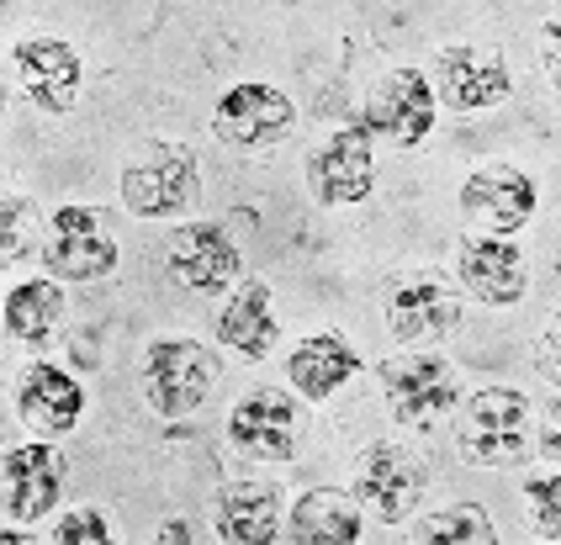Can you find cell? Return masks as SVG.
Wrapping results in <instances>:
<instances>
[{
    "mask_svg": "<svg viewBox=\"0 0 561 545\" xmlns=\"http://www.w3.org/2000/svg\"><path fill=\"white\" fill-rule=\"evenodd\" d=\"M456 445L471 466H519L530 455V397L514 386H482L456 403Z\"/></svg>",
    "mask_w": 561,
    "mask_h": 545,
    "instance_id": "obj_1",
    "label": "cell"
},
{
    "mask_svg": "<svg viewBox=\"0 0 561 545\" xmlns=\"http://www.w3.org/2000/svg\"><path fill=\"white\" fill-rule=\"evenodd\" d=\"M202 196V164L186 143H144L123 164V207L133 218H175Z\"/></svg>",
    "mask_w": 561,
    "mask_h": 545,
    "instance_id": "obj_2",
    "label": "cell"
},
{
    "mask_svg": "<svg viewBox=\"0 0 561 545\" xmlns=\"http://www.w3.org/2000/svg\"><path fill=\"white\" fill-rule=\"evenodd\" d=\"M424 487H430V472L408 445H366L350 472L355 503L371 509L381 524H403L413 503L424 498Z\"/></svg>",
    "mask_w": 561,
    "mask_h": 545,
    "instance_id": "obj_3",
    "label": "cell"
},
{
    "mask_svg": "<svg viewBox=\"0 0 561 545\" xmlns=\"http://www.w3.org/2000/svg\"><path fill=\"white\" fill-rule=\"evenodd\" d=\"M381 392H387L392 418L408 424V429H430L461 403V382H456L450 360H439V355L381 360Z\"/></svg>",
    "mask_w": 561,
    "mask_h": 545,
    "instance_id": "obj_4",
    "label": "cell"
},
{
    "mask_svg": "<svg viewBox=\"0 0 561 545\" xmlns=\"http://www.w3.org/2000/svg\"><path fill=\"white\" fill-rule=\"evenodd\" d=\"M218 382V360L196 339H154L144 350V397L164 418H181L202 408V397Z\"/></svg>",
    "mask_w": 561,
    "mask_h": 545,
    "instance_id": "obj_5",
    "label": "cell"
},
{
    "mask_svg": "<svg viewBox=\"0 0 561 545\" xmlns=\"http://www.w3.org/2000/svg\"><path fill=\"white\" fill-rule=\"evenodd\" d=\"M43 265L54 281H101L117 270V239L106 233L101 212L91 207H59L48 223Z\"/></svg>",
    "mask_w": 561,
    "mask_h": 545,
    "instance_id": "obj_6",
    "label": "cell"
},
{
    "mask_svg": "<svg viewBox=\"0 0 561 545\" xmlns=\"http://www.w3.org/2000/svg\"><path fill=\"white\" fill-rule=\"evenodd\" d=\"M291 128H297V106L276 85H254V80L222 91L218 112H213V132L239 154H260V149L280 143Z\"/></svg>",
    "mask_w": 561,
    "mask_h": 545,
    "instance_id": "obj_7",
    "label": "cell"
},
{
    "mask_svg": "<svg viewBox=\"0 0 561 545\" xmlns=\"http://www.w3.org/2000/svg\"><path fill=\"white\" fill-rule=\"evenodd\" d=\"M435 128V85L424 69H392L366 96V132L392 138L398 149H419Z\"/></svg>",
    "mask_w": 561,
    "mask_h": 545,
    "instance_id": "obj_8",
    "label": "cell"
},
{
    "mask_svg": "<svg viewBox=\"0 0 561 545\" xmlns=\"http://www.w3.org/2000/svg\"><path fill=\"white\" fill-rule=\"evenodd\" d=\"M508 65L488 43H445L435 54V91L456 112H488L508 96Z\"/></svg>",
    "mask_w": 561,
    "mask_h": 545,
    "instance_id": "obj_9",
    "label": "cell"
},
{
    "mask_svg": "<svg viewBox=\"0 0 561 545\" xmlns=\"http://www.w3.org/2000/svg\"><path fill=\"white\" fill-rule=\"evenodd\" d=\"M11 69H16V91L37 106V112H54L64 117L75 101H80V54L59 43V37H27L11 48Z\"/></svg>",
    "mask_w": 561,
    "mask_h": 545,
    "instance_id": "obj_10",
    "label": "cell"
},
{
    "mask_svg": "<svg viewBox=\"0 0 561 545\" xmlns=\"http://www.w3.org/2000/svg\"><path fill=\"white\" fill-rule=\"evenodd\" d=\"M228 440L250 461H291L297 455V403L280 386H260L233 403L228 414Z\"/></svg>",
    "mask_w": 561,
    "mask_h": 545,
    "instance_id": "obj_11",
    "label": "cell"
},
{
    "mask_svg": "<svg viewBox=\"0 0 561 545\" xmlns=\"http://www.w3.org/2000/svg\"><path fill=\"white\" fill-rule=\"evenodd\" d=\"M456 276H461V287H467L477 302H488V308H508V302H519L525 287H530V265L519 255V244H514V239H499V233H471V239H461Z\"/></svg>",
    "mask_w": 561,
    "mask_h": 545,
    "instance_id": "obj_12",
    "label": "cell"
},
{
    "mask_svg": "<svg viewBox=\"0 0 561 545\" xmlns=\"http://www.w3.org/2000/svg\"><path fill=\"white\" fill-rule=\"evenodd\" d=\"M5 519L16 524H32L59 503L64 492V450L59 445H11L5 450Z\"/></svg>",
    "mask_w": 561,
    "mask_h": 545,
    "instance_id": "obj_13",
    "label": "cell"
},
{
    "mask_svg": "<svg viewBox=\"0 0 561 545\" xmlns=\"http://www.w3.org/2000/svg\"><path fill=\"white\" fill-rule=\"evenodd\" d=\"M308 181L323 207H355V201H366L371 196V132L340 128L308 160Z\"/></svg>",
    "mask_w": 561,
    "mask_h": 545,
    "instance_id": "obj_14",
    "label": "cell"
},
{
    "mask_svg": "<svg viewBox=\"0 0 561 545\" xmlns=\"http://www.w3.org/2000/svg\"><path fill=\"white\" fill-rule=\"evenodd\" d=\"M461 212L488 233H519L535 218V181L508 170V164H488L461 186Z\"/></svg>",
    "mask_w": 561,
    "mask_h": 545,
    "instance_id": "obj_15",
    "label": "cell"
},
{
    "mask_svg": "<svg viewBox=\"0 0 561 545\" xmlns=\"http://www.w3.org/2000/svg\"><path fill=\"white\" fill-rule=\"evenodd\" d=\"M461 323V297L445 287L439 276H408L387 302V328L398 345H419V339H445Z\"/></svg>",
    "mask_w": 561,
    "mask_h": 545,
    "instance_id": "obj_16",
    "label": "cell"
},
{
    "mask_svg": "<svg viewBox=\"0 0 561 545\" xmlns=\"http://www.w3.org/2000/svg\"><path fill=\"white\" fill-rule=\"evenodd\" d=\"M16 414H22L27 429L59 440V434H69V429L80 424V414H85V392H80V382H75L69 371L37 360V366L22 371V382H16Z\"/></svg>",
    "mask_w": 561,
    "mask_h": 545,
    "instance_id": "obj_17",
    "label": "cell"
},
{
    "mask_svg": "<svg viewBox=\"0 0 561 545\" xmlns=\"http://www.w3.org/2000/svg\"><path fill=\"white\" fill-rule=\"evenodd\" d=\"M170 270H175L191 291L218 297L222 287H233V281L244 276V255H239V244H233L218 223H191V228H181V239H175V250H170Z\"/></svg>",
    "mask_w": 561,
    "mask_h": 545,
    "instance_id": "obj_18",
    "label": "cell"
},
{
    "mask_svg": "<svg viewBox=\"0 0 561 545\" xmlns=\"http://www.w3.org/2000/svg\"><path fill=\"white\" fill-rule=\"evenodd\" d=\"M280 535L297 541V545H355L360 541L355 492H334V487H312V492H302Z\"/></svg>",
    "mask_w": 561,
    "mask_h": 545,
    "instance_id": "obj_19",
    "label": "cell"
},
{
    "mask_svg": "<svg viewBox=\"0 0 561 545\" xmlns=\"http://www.w3.org/2000/svg\"><path fill=\"white\" fill-rule=\"evenodd\" d=\"M213 524H218V541L233 545H260L280 535V487H260V482H233L213 509Z\"/></svg>",
    "mask_w": 561,
    "mask_h": 545,
    "instance_id": "obj_20",
    "label": "cell"
},
{
    "mask_svg": "<svg viewBox=\"0 0 561 545\" xmlns=\"http://www.w3.org/2000/svg\"><path fill=\"white\" fill-rule=\"evenodd\" d=\"M280 323L271 318V287L265 281H244L233 291V302L222 308L218 318V345L222 350H239L244 360H265L276 350Z\"/></svg>",
    "mask_w": 561,
    "mask_h": 545,
    "instance_id": "obj_21",
    "label": "cell"
},
{
    "mask_svg": "<svg viewBox=\"0 0 561 545\" xmlns=\"http://www.w3.org/2000/svg\"><path fill=\"white\" fill-rule=\"evenodd\" d=\"M355 371H360V355L350 350L340 334H312V339H302V345L291 350V360H286V376H291V386H297L308 403L334 397Z\"/></svg>",
    "mask_w": 561,
    "mask_h": 545,
    "instance_id": "obj_22",
    "label": "cell"
},
{
    "mask_svg": "<svg viewBox=\"0 0 561 545\" xmlns=\"http://www.w3.org/2000/svg\"><path fill=\"white\" fill-rule=\"evenodd\" d=\"M5 334L16 345H48L64 323V291L59 281H22L5 291Z\"/></svg>",
    "mask_w": 561,
    "mask_h": 545,
    "instance_id": "obj_23",
    "label": "cell"
},
{
    "mask_svg": "<svg viewBox=\"0 0 561 545\" xmlns=\"http://www.w3.org/2000/svg\"><path fill=\"white\" fill-rule=\"evenodd\" d=\"M408 541H419V545H493L499 530H493L488 509H477V503H450V509L419 519V524L408 530Z\"/></svg>",
    "mask_w": 561,
    "mask_h": 545,
    "instance_id": "obj_24",
    "label": "cell"
},
{
    "mask_svg": "<svg viewBox=\"0 0 561 545\" xmlns=\"http://www.w3.org/2000/svg\"><path fill=\"white\" fill-rule=\"evenodd\" d=\"M37 244V207L27 196L5 192V207H0V259L5 265H22Z\"/></svg>",
    "mask_w": 561,
    "mask_h": 545,
    "instance_id": "obj_25",
    "label": "cell"
},
{
    "mask_svg": "<svg viewBox=\"0 0 561 545\" xmlns=\"http://www.w3.org/2000/svg\"><path fill=\"white\" fill-rule=\"evenodd\" d=\"M525 503H530L535 530L546 541H561V477H530L525 482Z\"/></svg>",
    "mask_w": 561,
    "mask_h": 545,
    "instance_id": "obj_26",
    "label": "cell"
},
{
    "mask_svg": "<svg viewBox=\"0 0 561 545\" xmlns=\"http://www.w3.org/2000/svg\"><path fill=\"white\" fill-rule=\"evenodd\" d=\"M54 541L59 545H106L112 541V530H106V519H101L95 509H75L54 524Z\"/></svg>",
    "mask_w": 561,
    "mask_h": 545,
    "instance_id": "obj_27",
    "label": "cell"
},
{
    "mask_svg": "<svg viewBox=\"0 0 561 545\" xmlns=\"http://www.w3.org/2000/svg\"><path fill=\"white\" fill-rule=\"evenodd\" d=\"M535 450H540L546 461H557V466H561V403H551V408H546V418H540V434H535Z\"/></svg>",
    "mask_w": 561,
    "mask_h": 545,
    "instance_id": "obj_28",
    "label": "cell"
},
{
    "mask_svg": "<svg viewBox=\"0 0 561 545\" xmlns=\"http://www.w3.org/2000/svg\"><path fill=\"white\" fill-rule=\"evenodd\" d=\"M540 65H546V74L561 85V22H546V27H540Z\"/></svg>",
    "mask_w": 561,
    "mask_h": 545,
    "instance_id": "obj_29",
    "label": "cell"
},
{
    "mask_svg": "<svg viewBox=\"0 0 561 545\" xmlns=\"http://www.w3.org/2000/svg\"><path fill=\"white\" fill-rule=\"evenodd\" d=\"M540 371L561 386V318L546 328V339H540Z\"/></svg>",
    "mask_w": 561,
    "mask_h": 545,
    "instance_id": "obj_30",
    "label": "cell"
},
{
    "mask_svg": "<svg viewBox=\"0 0 561 545\" xmlns=\"http://www.w3.org/2000/svg\"><path fill=\"white\" fill-rule=\"evenodd\" d=\"M159 541L164 545H175V541L186 545V541H196V530H191L186 519H164V524H159Z\"/></svg>",
    "mask_w": 561,
    "mask_h": 545,
    "instance_id": "obj_31",
    "label": "cell"
}]
</instances>
